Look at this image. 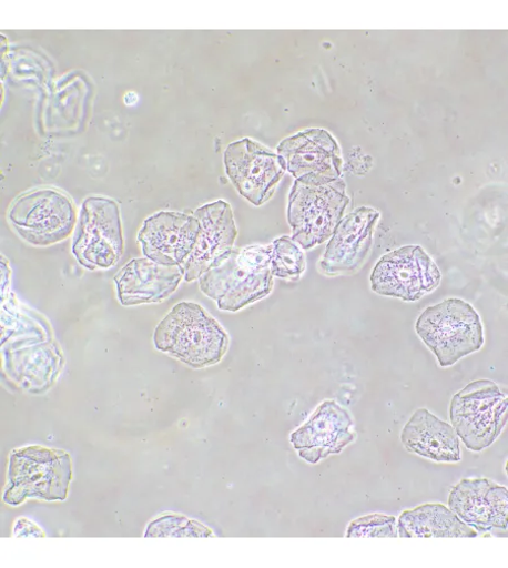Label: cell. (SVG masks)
<instances>
[{
	"label": "cell",
	"mask_w": 508,
	"mask_h": 568,
	"mask_svg": "<svg viewBox=\"0 0 508 568\" xmlns=\"http://www.w3.org/2000/svg\"><path fill=\"white\" fill-rule=\"evenodd\" d=\"M184 278L182 267L163 266L149 258L134 260L114 276L118 300L123 306L161 303Z\"/></svg>",
	"instance_id": "cell-17"
},
{
	"label": "cell",
	"mask_w": 508,
	"mask_h": 568,
	"mask_svg": "<svg viewBox=\"0 0 508 568\" xmlns=\"http://www.w3.org/2000/svg\"><path fill=\"white\" fill-rule=\"evenodd\" d=\"M400 438L409 453L431 462L455 464L463 460L461 439L456 429L428 409L414 413Z\"/></svg>",
	"instance_id": "cell-18"
},
{
	"label": "cell",
	"mask_w": 508,
	"mask_h": 568,
	"mask_svg": "<svg viewBox=\"0 0 508 568\" xmlns=\"http://www.w3.org/2000/svg\"><path fill=\"white\" fill-rule=\"evenodd\" d=\"M173 530L172 536L179 537L180 535L183 537L187 536H210L213 535L207 528L202 525L190 521L183 517H163L149 526V530L145 534V537H163L164 534L169 530Z\"/></svg>",
	"instance_id": "cell-22"
},
{
	"label": "cell",
	"mask_w": 508,
	"mask_h": 568,
	"mask_svg": "<svg viewBox=\"0 0 508 568\" xmlns=\"http://www.w3.org/2000/svg\"><path fill=\"white\" fill-rule=\"evenodd\" d=\"M200 230L194 215L159 212L144 222L138 239L145 258L163 266L182 267L196 245Z\"/></svg>",
	"instance_id": "cell-14"
},
{
	"label": "cell",
	"mask_w": 508,
	"mask_h": 568,
	"mask_svg": "<svg viewBox=\"0 0 508 568\" xmlns=\"http://www.w3.org/2000/svg\"><path fill=\"white\" fill-rule=\"evenodd\" d=\"M441 274L420 245H405L380 258L370 277L372 291L405 302L419 301L435 291Z\"/></svg>",
	"instance_id": "cell-9"
},
{
	"label": "cell",
	"mask_w": 508,
	"mask_h": 568,
	"mask_svg": "<svg viewBox=\"0 0 508 568\" xmlns=\"http://www.w3.org/2000/svg\"><path fill=\"white\" fill-rule=\"evenodd\" d=\"M287 171L303 182L328 183L342 179L344 161L337 141L325 130H307L277 148Z\"/></svg>",
	"instance_id": "cell-12"
},
{
	"label": "cell",
	"mask_w": 508,
	"mask_h": 568,
	"mask_svg": "<svg viewBox=\"0 0 508 568\" xmlns=\"http://www.w3.org/2000/svg\"><path fill=\"white\" fill-rule=\"evenodd\" d=\"M450 419L465 446L481 453L495 444L507 425V395L490 381L474 382L453 398Z\"/></svg>",
	"instance_id": "cell-6"
},
{
	"label": "cell",
	"mask_w": 508,
	"mask_h": 568,
	"mask_svg": "<svg viewBox=\"0 0 508 568\" xmlns=\"http://www.w3.org/2000/svg\"><path fill=\"white\" fill-rule=\"evenodd\" d=\"M124 248L118 203L105 197L84 201L74 231L72 252L89 271L109 270L118 264Z\"/></svg>",
	"instance_id": "cell-8"
},
{
	"label": "cell",
	"mask_w": 508,
	"mask_h": 568,
	"mask_svg": "<svg viewBox=\"0 0 508 568\" xmlns=\"http://www.w3.org/2000/svg\"><path fill=\"white\" fill-rule=\"evenodd\" d=\"M449 509L478 535L508 529V489L490 479L458 483L450 493Z\"/></svg>",
	"instance_id": "cell-15"
},
{
	"label": "cell",
	"mask_w": 508,
	"mask_h": 568,
	"mask_svg": "<svg viewBox=\"0 0 508 568\" xmlns=\"http://www.w3.org/2000/svg\"><path fill=\"white\" fill-rule=\"evenodd\" d=\"M478 532L443 504H425L404 511L398 520L400 538H476Z\"/></svg>",
	"instance_id": "cell-19"
},
{
	"label": "cell",
	"mask_w": 508,
	"mask_h": 568,
	"mask_svg": "<svg viewBox=\"0 0 508 568\" xmlns=\"http://www.w3.org/2000/svg\"><path fill=\"white\" fill-rule=\"evenodd\" d=\"M415 329L441 367L454 366L485 344L480 315L470 303L457 297L427 307Z\"/></svg>",
	"instance_id": "cell-3"
},
{
	"label": "cell",
	"mask_w": 508,
	"mask_h": 568,
	"mask_svg": "<svg viewBox=\"0 0 508 568\" xmlns=\"http://www.w3.org/2000/svg\"><path fill=\"white\" fill-rule=\"evenodd\" d=\"M347 538H397L398 520L385 515H370L354 520L346 534Z\"/></svg>",
	"instance_id": "cell-21"
},
{
	"label": "cell",
	"mask_w": 508,
	"mask_h": 568,
	"mask_svg": "<svg viewBox=\"0 0 508 568\" xmlns=\"http://www.w3.org/2000/svg\"><path fill=\"white\" fill-rule=\"evenodd\" d=\"M379 217L370 207H358L345 216L327 245L322 272L335 276L358 271L369 254Z\"/></svg>",
	"instance_id": "cell-16"
},
{
	"label": "cell",
	"mask_w": 508,
	"mask_h": 568,
	"mask_svg": "<svg viewBox=\"0 0 508 568\" xmlns=\"http://www.w3.org/2000/svg\"><path fill=\"white\" fill-rule=\"evenodd\" d=\"M272 274L274 277L298 281L306 270L303 248L291 236H281L273 243Z\"/></svg>",
	"instance_id": "cell-20"
},
{
	"label": "cell",
	"mask_w": 508,
	"mask_h": 568,
	"mask_svg": "<svg viewBox=\"0 0 508 568\" xmlns=\"http://www.w3.org/2000/svg\"><path fill=\"white\" fill-rule=\"evenodd\" d=\"M349 204L343 179L328 183L295 180L287 210L292 239L303 250L323 244L333 236Z\"/></svg>",
	"instance_id": "cell-4"
},
{
	"label": "cell",
	"mask_w": 508,
	"mask_h": 568,
	"mask_svg": "<svg viewBox=\"0 0 508 568\" xmlns=\"http://www.w3.org/2000/svg\"><path fill=\"white\" fill-rule=\"evenodd\" d=\"M193 215L199 220L201 230L192 254L182 266L187 283L201 280L227 261L237 236L233 211L224 201L207 204Z\"/></svg>",
	"instance_id": "cell-13"
},
{
	"label": "cell",
	"mask_w": 508,
	"mask_h": 568,
	"mask_svg": "<svg viewBox=\"0 0 508 568\" xmlns=\"http://www.w3.org/2000/svg\"><path fill=\"white\" fill-rule=\"evenodd\" d=\"M155 348L193 368L219 364L230 337L216 320L195 302H180L154 332Z\"/></svg>",
	"instance_id": "cell-1"
},
{
	"label": "cell",
	"mask_w": 508,
	"mask_h": 568,
	"mask_svg": "<svg viewBox=\"0 0 508 568\" xmlns=\"http://www.w3.org/2000/svg\"><path fill=\"white\" fill-rule=\"evenodd\" d=\"M273 245H251L232 255L201 280V291L222 311L237 312L267 297L274 287Z\"/></svg>",
	"instance_id": "cell-2"
},
{
	"label": "cell",
	"mask_w": 508,
	"mask_h": 568,
	"mask_svg": "<svg viewBox=\"0 0 508 568\" xmlns=\"http://www.w3.org/2000/svg\"><path fill=\"white\" fill-rule=\"evenodd\" d=\"M8 220L26 242L49 246L67 240L78 224L72 200L57 189H35L14 201Z\"/></svg>",
	"instance_id": "cell-7"
},
{
	"label": "cell",
	"mask_w": 508,
	"mask_h": 568,
	"mask_svg": "<svg viewBox=\"0 0 508 568\" xmlns=\"http://www.w3.org/2000/svg\"><path fill=\"white\" fill-rule=\"evenodd\" d=\"M16 537H38L44 536V534L32 523L27 519H19L14 528Z\"/></svg>",
	"instance_id": "cell-23"
},
{
	"label": "cell",
	"mask_w": 508,
	"mask_h": 568,
	"mask_svg": "<svg viewBox=\"0 0 508 568\" xmlns=\"http://www.w3.org/2000/svg\"><path fill=\"white\" fill-rule=\"evenodd\" d=\"M224 164L237 193L257 207L272 200L287 171L278 154L250 139L230 144L224 154Z\"/></svg>",
	"instance_id": "cell-10"
},
{
	"label": "cell",
	"mask_w": 508,
	"mask_h": 568,
	"mask_svg": "<svg viewBox=\"0 0 508 568\" xmlns=\"http://www.w3.org/2000/svg\"><path fill=\"white\" fill-rule=\"evenodd\" d=\"M349 413L334 400H326L291 434V444L299 458L311 465L339 455L356 438Z\"/></svg>",
	"instance_id": "cell-11"
},
{
	"label": "cell",
	"mask_w": 508,
	"mask_h": 568,
	"mask_svg": "<svg viewBox=\"0 0 508 568\" xmlns=\"http://www.w3.org/2000/svg\"><path fill=\"white\" fill-rule=\"evenodd\" d=\"M72 476L67 453L43 447L17 450L11 456L4 500L14 507L31 497L65 500Z\"/></svg>",
	"instance_id": "cell-5"
}]
</instances>
